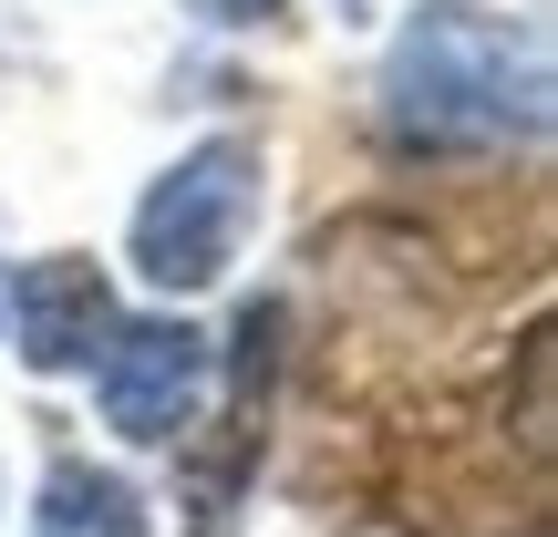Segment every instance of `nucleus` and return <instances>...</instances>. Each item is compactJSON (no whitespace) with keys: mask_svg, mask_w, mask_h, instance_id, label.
Masks as SVG:
<instances>
[{"mask_svg":"<svg viewBox=\"0 0 558 537\" xmlns=\"http://www.w3.org/2000/svg\"><path fill=\"white\" fill-rule=\"evenodd\" d=\"M548 124V52L465 11H424L383 62V135L403 156H497Z\"/></svg>","mask_w":558,"mask_h":537,"instance_id":"f257e3e1","label":"nucleus"},{"mask_svg":"<svg viewBox=\"0 0 558 537\" xmlns=\"http://www.w3.org/2000/svg\"><path fill=\"white\" fill-rule=\"evenodd\" d=\"M248 218H259V145L248 135H197L156 186L135 197V228H124V259H135L156 290H218L228 259L248 248Z\"/></svg>","mask_w":558,"mask_h":537,"instance_id":"f03ea898","label":"nucleus"},{"mask_svg":"<svg viewBox=\"0 0 558 537\" xmlns=\"http://www.w3.org/2000/svg\"><path fill=\"white\" fill-rule=\"evenodd\" d=\"M94 403L124 444H177L207 414V331L197 320H114L94 352Z\"/></svg>","mask_w":558,"mask_h":537,"instance_id":"7ed1b4c3","label":"nucleus"},{"mask_svg":"<svg viewBox=\"0 0 558 537\" xmlns=\"http://www.w3.org/2000/svg\"><path fill=\"white\" fill-rule=\"evenodd\" d=\"M104 331H114V290H104L94 259L62 248V259H32L11 279V341L32 373H94Z\"/></svg>","mask_w":558,"mask_h":537,"instance_id":"20e7f679","label":"nucleus"},{"mask_svg":"<svg viewBox=\"0 0 558 537\" xmlns=\"http://www.w3.org/2000/svg\"><path fill=\"white\" fill-rule=\"evenodd\" d=\"M32 537H145V497H135L124 476H104V465L62 455L52 476H41Z\"/></svg>","mask_w":558,"mask_h":537,"instance_id":"39448f33","label":"nucleus"},{"mask_svg":"<svg viewBox=\"0 0 558 537\" xmlns=\"http://www.w3.org/2000/svg\"><path fill=\"white\" fill-rule=\"evenodd\" d=\"M548 362H558V341H548V320L518 341V444L548 465Z\"/></svg>","mask_w":558,"mask_h":537,"instance_id":"423d86ee","label":"nucleus"},{"mask_svg":"<svg viewBox=\"0 0 558 537\" xmlns=\"http://www.w3.org/2000/svg\"><path fill=\"white\" fill-rule=\"evenodd\" d=\"M197 21H218V32H248V21H279L290 0H186Z\"/></svg>","mask_w":558,"mask_h":537,"instance_id":"0eeeda50","label":"nucleus"}]
</instances>
